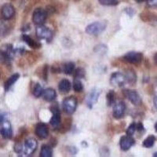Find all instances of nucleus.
I'll list each match as a JSON object with an SVG mask.
<instances>
[{"label": "nucleus", "mask_w": 157, "mask_h": 157, "mask_svg": "<svg viewBox=\"0 0 157 157\" xmlns=\"http://www.w3.org/2000/svg\"><path fill=\"white\" fill-rule=\"evenodd\" d=\"M75 69V64L73 62H67L63 66V71L66 75H71Z\"/></svg>", "instance_id": "nucleus-23"}, {"label": "nucleus", "mask_w": 157, "mask_h": 157, "mask_svg": "<svg viewBox=\"0 0 157 157\" xmlns=\"http://www.w3.org/2000/svg\"><path fill=\"white\" fill-rule=\"evenodd\" d=\"M8 20L0 19V36H6L10 32V25L7 22Z\"/></svg>", "instance_id": "nucleus-16"}, {"label": "nucleus", "mask_w": 157, "mask_h": 157, "mask_svg": "<svg viewBox=\"0 0 157 157\" xmlns=\"http://www.w3.org/2000/svg\"><path fill=\"white\" fill-rule=\"evenodd\" d=\"M100 93L101 92L99 91V90L96 89V88L93 89L90 92L86 98V103L89 109H92L93 106L98 102V98L100 96Z\"/></svg>", "instance_id": "nucleus-8"}, {"label": "nucleus", "mask_w": 157, "mask_h": 157, "mask_svg": "<svg viewBox=\"0 0 157 157\" xmlns=\"http://www.w3.org/2000/svg\"><path fill=\"white\" fill-rule=\"evenodd\" d=\"M134 143H135V141L132 136H123L120 141V148L123 151H127L134 145Z\"/></svg>", "instance_id": "nucleus-13"}, {"label": "nucleus", "mask_w": 157, "mask_h": 157, "mask_svg": "<svg viewBox=\"0 0 157 157\" xmlns=\"http://www.w3.org/2000/svg\"><path fill=\"white\" fill-rule=\"evenodd\" d=\"M107 27V23L104 21H97L89 25L86 28V32L89 35H96L101 34V32L105 30Z\"/></svg>", "instance_id": "nucleus-1"}, {"label": "nucleus", "mask_w": 157, "mask_h": 157, "mask_svg": "<svg viewBox=\"0 0 157 157\" xmlns=\"http://www.w3.org/2000/svg\"><path fill=\"white\" fill-rule=\"evenodd\" d=\"M101 5L104 6H116L118 4L117 0H98Z\"/></svg>", "instance_id": "nucleus-30"}, {"label": "nucleus", "mask_w": 157, "mask_h": 157, "mask_svg": "<svg viewBox=\"0 0 157 157\" xmlns=\"http://www.w3.org/2000/svg\"><path fill=\"white\" fill-rule=\"evenodd\" d=\"M36 36L39 39H45L47 42H50L53 39V32L48 28L45 27L43 25H38L36 28Z\"/></svg>", "instance_id": "nucleus-3"}, {"label": "nucleus", "mask_w": 157, "mask_h": 157, "mask_svg": "<svg viewBox=\"0 0 157 157\" xmlns=\"http://www.w3.org/2000/svg\"><path fill=\"white\" fill-rule=\"evenodd\" d=\"M155 141V137L154 135H149L143 141V146L145 148H151L153 146Z\"/></svg>", "instance_id": "nucleus-25"}, {"label": "nucleus", "mask_w": 157, "mask_h": 157, "mask_svg": "<svg viewBox=\"0 0 157 157\" xmlns=\"http://www.w3.org/2000/svg\"><path fill=\"white\" fill-rule=\"evenodd\" d=\"M4 118H5V116H4L3 114H0V124L3 122Z\"/></svg>", "instance_id": "nucleus-37"}, {"label": "nucleus", "mask_w": 157, "mask_h": 157, "mask_svg": "<svg viewBox=\"0 0 157 157\" xmlns=\"http://www.w3.org/2000/svg\"><path fill=\"white\" fill-rule=\"evenodd\" d=\"M53 155V148L49 145H43L40 151L41 157H51Z\"/></svg>", "instance_id": "nucleus-22"}, {"label": "nucleus", "mask_w": 157, "mask_h": 157, "mask_svg": "<svg viewBox=\"0 0 157 157\" xmlns=\"http://www.w3.org/2000/svg\"><path fill=\"white\" fill-rule=\"evenodd\" d=\"M136 124L135 123H133L132 124H130V126H129V127L127 128V134L129 136H132L133 134L135 133L136 130H137V127H136Z\"/></svg>", "instance_id": "nucleus-31"}, {"label": "nucleus", "mask_w": 157, "mask_h": 157, "mask_svg": "<svg viewBox=\"0 0 157 157\" xmlns=\"http://www.w3.org/2000/svg\"><path fill=\"white\" fill-rule=\"evenodd\" d=\"M126 82L130 84H134L137 81V75H136L135 71L132 69L127 70L125 73Z\"/></svg>", "instance_id": "nucleus-19"}, {"label": "nucleus", "mask_w": 157, "mask_h": 157, "mask_svg": "<svg viewBox=\"0 0 157 157\" xmlns=\"http://www.w3.org/2000/svg\"><path fill=\"white\" fill-rule=\"evenodd\" d=\"M143 59V55L138 52H129L123 57V60L130 64H139L141 62Z\"/></svg>", "instance_id": "nucleus-6"}, {"label": "nucleus", "mask_w": 157, "mask_h": 157, "mask_svg": "<svg viewBox=\"0 0 157 157\" xmlns=\"http://www.w3.org/2000/svg\"><path fill=\"white\" fill-rule=\"evenodd\" d=\"M125 95L128 100L130 101L134 105H140L141 104V98L140 97L139 94L137 93L136 90H127L125 91Z\"/></svg>", "instance_id": "nucleus-10"}, {"label": "nucleus", "mask_w": 157, "mask_h": 157, "mask_svg": "<svg viewBox=\"0 0 157 157\" xmlns=\"http://www.w3.org/2000/svg\"><path fill=\"white\" fill-rule=\"evenodd\" d=\"M148 5L150 7H157V0H148Z\"/></svg>", "instance_id": "nucleus-33"}, {"label": "nucleus", "mask_w": 157, "mask_h": 157, "mask_svg": "<svg viewBox=\"0 0 157 157\" xmlns=\"http://www.w3.org/2000/svg\"><path fill=\"white\" fill-rule=\"evenodd\" d=\"M153 101H154V105H155V109H157V92H156V94H155V97H154Z\"/></svg>", "instance_id": "nucleus-36"}, {"label": "nucleus", "mask_w": 157, "mask_h": 157, "mask_svg": "<svg viewBox=\"0 0 157 157\" xmlns=\"http://www.w3.org/2000/svg\"><path fill=\"white\" fill-rule=\"evenodd\" d=\"M144 1H145V0H137V2H144Z\"/></svg>", "instance_id": "nucleus-39"}, {"label": "nucleus", "mask_w": 157, "mask_h": 157, "mask_svg": "<svg viewBox=\"0 0 157 157\" xmlns=\"http://www.w3.org/2000/svg\"><path fill=\"white\" fill-rule=\"evenodd\" d=\"M136 127H137V130H138V131H140V132L145 130V127H144V126H143V124L141 123H137V125H136Z\"/></svg>", "instance_id": "nucleus-35"}, {"label": "nucleus", "mask_w": 157, "mask_h": 157, "mask_svg": "<svg viewBox=\"0 0 157 157\" xmlns=\"http://www.w3.org/2000/svg\"><path fill=\"white\" fill-rule=\"evenodd\" d=\"M2 18L5 20H10L13 17L15 14V9L13 5L10 3H6L2 7Z\"/></svg>", "instance_id": "nucleus-14"}, {"label": "nucleus", "mask_w": 157, "mask_h": 157, "mask_svg": "<svg viewBox=\"0 0 157 157\" xmlns=\"http://www.w3.org/2000/svg\"><path fill=\"white\" fill-rule=\"evenodd\" d=\"M126 78L125 75L121 72H114L110 77V83L114 86H122L125 84Z\"/></svg>", "instance_id": "nucleus-7"}, {"label": "nucleus", "mask_w": 157, "mask_h": 157, "mask_svg": "<svg viewBox=\"0 0 157 157\" xmlns=\"http://www.w3.org/2000/svg\"><path fill=\"white\" fill-rule=\"evenodd\" d=\"M58 89L61 92L67 93V92H68L71 90V82L68 79H66V78H64V79L61 80V82H59Z\"/></svg>", "instance_id": "nucleus-20"}, {"label": "nucleus", "mask_w": 157, "mask_h": 157, "mask_svg": "<svg viewBox=\"0 0 157 157\" xmlns=\"http://www.w3.org/2000/svg\"><path fill=\"white\" fill-rule=\"evenodd\" d=\"M23 149H24V147L21 143H17V145H15L14 151L17 152V153H21V152H23Z\"/></svg>", "instance_id": "nucleus-32"}, {"label": "nucleus", "mask_w": 157, "mask_h": 157, "mask_svg": "<svg viewBox=\"0 0 157 157\" xmlns=\"http://www.w3.org/2000/svg\"><path fill=\"white\" fill-rule=\"evenodd\" d=\"M50 110H51L52 113H53V116L50 119V124L53 127H57L60 123H61V113H60V109H59L58 106L57 105H53L50 107Z\"/></svg>", "instance_id": "nucleus-9"}, {"label": "nucleus", "mask_w": 157, "mask_h": 157, "mask_svg": "<svg viewBox=\"0 0 157 157\" xmlns=\"http://www.w3.org/2000/svg\"><path fill=\"white\" fill-rule=\"evenodd\" d=\"M20 75L18 73L16 74H13V75H11L9 78L7 79V81L5 82L4 84V88H5V90L6 91H8L9 90L10 88L18 80V78H19Z\"/></svg>", "instance_id": "nucleus-21"}, {"label": "nucleus", "mask_w": 157, "mask_h": 157, "mask_svg": "<svg viewBox=\"0 0 157 157\" xmlns=\"http://www.w3.org/2000/svg\"><path fill=\"white\" fill-rule=\"evenodd\" d=\"M94 52L99 55H105L108 52V47L105 44L97 45L94 47Z\"/></svg>", "instance_id": "nucleus-24"}, {"label": "nucleus", "mask_w": 157, "mask_h": 157, "mask_svg": "<svg viewBox=\"0 0 157 157\" xmlns=\"http://www.w3.org/2000/svg\"><path fill=\"white\" fill-rule=\"evenodd\" d=\"M43 91H44V90H43V86L39 83H36L34 86V90H33V94L36 98H39L43 95Z\"/></svg>", "instance_id": "nucleus-27"}, {"label": "nucleus", "mask_w": 157, "mask_h": 157, "mask_svg": "<svg viewBox=\"0 0 157 157\" xmlns=\"http://www.w3.org/2000/svg\"><path fill=\"white\" fill-rule=\"evenodd\" d=\"M85 70L82 68H77L76 70L75 71V74H74V76H75V78H82L85 77Z\"/></svg>", "instance_id": "nucleus-29"}, {"label": "nucleus", "mask_w": 157, "mask_h": 157, "mask_svg": "<svg viewBox=\"0 0 157 157\" xmlns=\"http://www.w3.org/2000/svg\"><path fill=\"white\" fill-rule=\"evenodd\" d=\"M38 146V143L35 138H28L25 140L24 144L23 152L26 155H31L34 153Z\"/></svg>", "instance_id": "nucleus-4"}, {"label": "nucleus", "mask_w": 157, "mask_h": 157, "mask_svg": "<svg viewBox=\"0 0 157 157\" xmlns=\"http://www.w3.org/2000/svg\"><path fill=\"white\" fill-rule=\"evenodd\" d=\"M155 130L157 132V122L155 123Z\"/></svg>", "instance_id": "nucleus-38"}, {"label": "nucleus", "mask_w": 157, "mask_h": 157, "mask_svg": "<svg viewBox=\"0 0 157 157\" xmlns=\"http://www.w3.org/2000/svg\"><path fill=\"white\" fill-rule=\"evenodd\" d=\"M153 156H157V152H155V153L153 154Z\"/></svg>", "instance_id": "nucleus-41"}, {"label": "nucleus", "mask_w": 157, "mask_h": 157, "mask_svg": "<svg viewBox=\"0 0 157 157\" xmlns=\"http://www.w3.org/2000/svg\"><path fill=\"white\" fill-rule=\"evenodd\" d=\"M155 63H156V64H157V54L155 55Z\"/></svg>", "instance_id": "nucleus-40"}, {"label": "nucleus", "mask_w": 157, "mask_h": 157, "mask_svg": "<svg viewBox=\"0 0 157 157\" xmlns=\"http://www.w3.org/2000/svg\"><path fill=\"white\" fill-rule=\"evenodd\" d=\"M107 104L108 106H112L113 104L116 103V93L114 90H110L109 93L107 94Z\"/></svg>", "instance_id": "nucleus-26"}, {"label": "nucleus", "mask_w": 157, "mask_h": 157, "mask_svg": "<svg viewBox=\"0 0 157 157\" xmlns=\"http://www.w3.org/2000/svg\"><path fill=\"white\" fill-rule=\"evenodd\" d=\"M47 17V13L41 8H38L33 13L32 15V21L36 25H42L44 24Z\"/></svg>", "instance_id": "nucleus-5"}, {"label": "nucleus", "mask_w": 157, "mask_h": 157, "mask_svg": "<svg viewBox=\"0 0 157 157\" xmlns=\"http://www.w3.org/2000/svg\"><path fill=\"white\" fill-rule=\"evenodd\" d=\"M43 96L45 101H53L54 100H55L56 97H57V94H56L55 90H54L53 88H48V89L44 90Z\"/></svg>", "instance_id": "nucleus-18"}, {"label": "nucleus", "mask_w": 157, "mask_h": 157, "mask_svg": "<svg viewBox=\"0 0 157 157\" xmlns=\"http://www.w3.org/2000/svg\"><path fill=\"white\" fill-rule=\"evenodd\" d=\"M0 134L2 136V137L6 139H10L13 135L12 127H11L10 123L9 122H5L3 123L2 127L0 130Z\"/></svg>", "instance_id": "nucleus-15"}, {"label": "nucleus", "mask_w": 157, "mask_h": 157, "mask_svg": "<svg viewBox=\"0 0 157 157\" xmlns=\"http://www.w3.org/2000/svg\"><path fill=\"white\" fill-rule=\"evenodd\" d=\"M35 133H36V136L39 137L40 139H45L49 135L48 127L43 123H38L35 129Z\"/></svg>", "instance_id": "nucleus-12"}, {"label": "nucleus", "mask_w": 157, "mask_h": 157, "mask_svg": "<svg viewBox=\"0 0 157 157\" xmlns=\"http://www.w3.org/2000/svg\"><path fill=\"white\" fill-rule=\"evenodd\" d=\"M47 71H48V66H47V65H45L44 68H43V77L45 80H47Z\"/></svg>", "instance_id": "nucleus-34"}, {"label": "nucleus", "mask_w": 157, "mask_h": 157, "mask_svg": "<svg viewBox=\"0 0 157 157\" xmlns=\"http://www.w3.org/2000/svg\"><path fill=\"white\" fill-rule=\"evenodd\" d=\"M63 110L68 115L73 114L77 108V100L75 97H68L64 99L62 102Z\"/></svg>", "instance_id": "nucleus-2"}, {"label": "nucleus", "mask_w": 157, "mask_h": 157, "mask_svg": "<svg viewBox=\"0 0 157 157\" xmlns=\"http://www.w3.org/2000/svg\"><path fill=\"white\" fill-rule=\"evenodd\" d=\"M73 89L75 92H81L83 90V85L78 78H75L73 82Z\"/></svg>", "instance_id": "nucleus-28"}, {"label": "nucleus", "mask_w": 157, "mask_h": 157, "mask_svg": "<svg viewBox=\"0 0 157 157\" xmlns=\"http://www.w3.org/2000/svg\"><path fill=\"white\" fill-rule=\"evenodd\" d=\"M22 39H23L25 43L29 46L30 47H32V49H39L41 47V43H39V42L35 41L34 39L31 38L30 36H28L26 34L22 35Z\"/></svg>", "instance_id": "nucleus-17"}, {"label": "nucleus", "mask_w": 157, "mask_h": 157, "mask_svg": "<svg viewBox=\"0 0 157 157\" xmlns=\"http://www.w3.org/2000/svg\"><path fill=\"white\" fill-rule=\"evenodd\" d=\"M126 111L125 103L123 101L115 103V105L113 107V117L116 120H120L123 116Z\"/></svg>", "instance_id": "nucleus-11"}]
</instances>
